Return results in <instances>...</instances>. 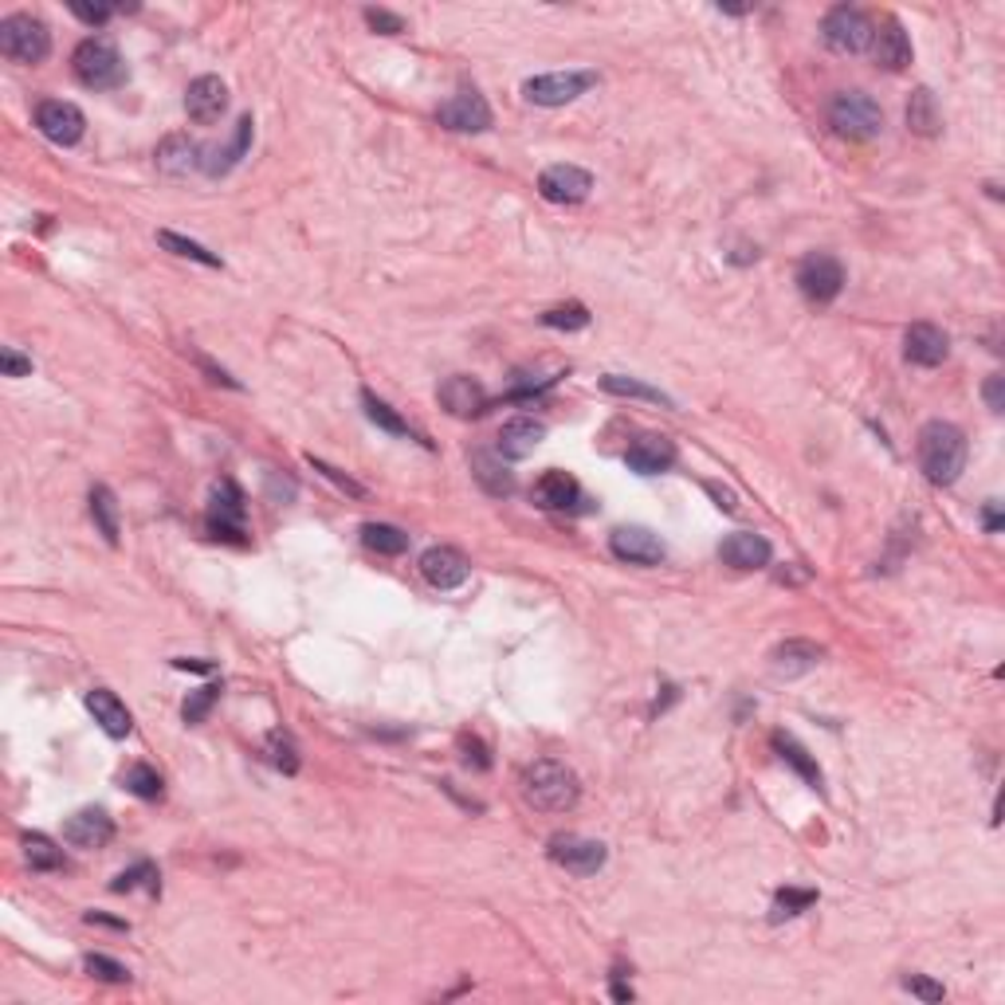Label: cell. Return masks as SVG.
<instances>
[{"label": "cell", "mask_w": 1005, "mask_h": 1005, "mask_svg": "<svg viewBox=\"0 0 1005 1005\" xmlns=\"http://www.w3.org/2000/svg\"><path fill=\"white\" fill-rule=\"evenodd\" d=\"M967 468V433L950 421H927L920 429V471L935 488H950Z\"/></svg>", "instance_id": "obj_1"}, {"label": "cell", "mask_w": 1005, "mask_h": 1005, "mask_svg": "<svg viewBox=\"0 0 1005 1005\" xmlns=\"http://www.w3.org/2000/svg\"><path fill=\"white\" fill-rule=\"evenodd\" d=\"M523 798L543 813H566L582 798V781L566 762L538 758L523 770Z\"/></svg>", "instance_id": "obj_2"}, {"label": "cell", "mask_w": 1005, "mask_h": 1005, "mask_svg": "<svg viewBox=\"0 0 1005 1005\" xmlns=\"http://www.w3.org/2000/svg\"><path fill=\"white\" fill-rule=\"evenodd\" d=\"M829 126L848 141H872L883 130V111L872 94L865 91H841L829 103Z\"/></svg>", "instance_id": "obj_3"}, {"label": "cell", "mask_w": 1005, "mask_h": 1005, "mask_svg": "<svg viewBox=\"0 0 1005 1005\" xmlns=\"http://www.w3.org/2000/svg\"><path fill=\"white\" fill-rule=\"evenodd\" d=\"M71 71L91 91H111V87H118L126 79L123 56H118V47L106 36H87L76 47V56H71Z\"/></svg>", "instance_id": "obj_4"}, {"label": "cell", "mask_w": 1005, "mask_h": 1005, "mask_svg": "<svg viewBox=\"0 0 1005 1005\" xmlns=\"http://www.w3.org/2000/svg\"><path fill=\"white\" fill-rule=\"evenodd\" d=\"M0 52L12 64H44L47 52H52V32H47L44 20L16 12V16L0 20Z\"/></svg>", "instance_id": "obj_5"}, {"label": "cell", "mask_w": 1005, "mask_h": 1005, "mask_svg": "<svg viewBox=\"0 0 1005 1005\" xmlns=\"http://www.w3.org/2000/svg\"><path fill=\"white\" fill-rule=\"evenodd\" d=\"M872 36H876L872 16L853 9V4H836V9H829L825 20H821V39H825L833 52H841V56H860V52H868V47H872Z\"/></svg>", "instance_id": "obj_6"}, {"label": "cell", "mask_w": 1005, "mask_h": 1005, "mask_svg": "<svg viewBox=\"0 0 1005 1005\" xmlns=\"http://www.w3.org/2000/svg\"><path fill=\"white\" fill-rule=\"evenodd\" d=\"M798 287L809 302H833L845 287V263L836 260L833 252H809L806 260L798 263Z\"/></svg>", "instance_id": "obj_7"}, {"label": "cell", "mask_w": 1005, "mask_h": 1005, "mask_svg": "<svg viewBox=\"0 0 1005 1005\" xmlns=\"http://www.w3.org/2000/svg\"><path fill=\"white\" fill-rule=\"evenodd\" d=\"M244 518H248V503L244 491L236 488L232 480H220L213 488V503H208V535L225 538V543L244 546Z\"/></svg>", "instance_id": "obj_8"}, {"label": "cell", "mask_w": 1005, "mask_h": 1005, "mask_svg": "<svg viewBox=\"0 0 1005 1005\" xmlns=\"http://www.w3.org/2000/svg\"><path fill=\"white\" fill-rule=\"evenodd\" d=\"M597 83V76L590 71H550V76H535L523 83V99L535 106H566L573 103L578 94H585Z\"/></svg>", "instance_id": "obj_9"}, {"label": "cell", "mask_w": 1005, "mask_h": 1005, "mask_svg": "<svg viewBox=\"0 0 1005 1005\" xmlns=\"http://www.w3.org/2000/svg\"><path fill=\"white\" fill-rule=\"evenodd\" d=\"M550 860L558 868H566L570 876H597L609 860V848L602 841H590V836L566 833L550 841Z\"/></svg>", "instance_id": "obj_10"}, {"label": "cell", "mask_w": 1005, "mask_h": 1005, "mask_svg": "<svg viewBox=\"0 0 1005 1005\" xmlns=\"http://www.w3.org/2000/svg\"><path fill=\"white\" fill-rule=\"evenodd\" d=\"M36 126H39V134H44L47 141H56V146H76V141L83 138V130H87V118H83V111H79L76 103H64V99H44V103L36 106Z\"/></svg>", "instance_id": "obj_11"}, {"label": "cell", "mask_w": 1005, "mask_h": 1005, "mask_svg": "<svg viewBox=\"0 0 1005 1005\" xmlns=\"http://www.w3.org/2000/svg\"><path fill=\"white\" fill-rule=\"evenodd\" d=\"M538 193H543L550 205H582L585 197L593 193V178L582 170V165H550L543 170L538 178Z\"/></svg>", "instance_id": "obj_12"}, {"label": "cell", "mask_w": 1005, "mask_h": 1005, "mask_svg": "<svg viewBox=\"0 0 1005 1005\" xmlns=\"http://www.w3.org/2000/svg\"><path fill=\"white\" fill-rule=\"evenodd\" d=\"M609 550L620 558V562H632V566H660L667 555L660 535H652L649 526H617L609 535Z\"/></svg>", "instance_id": "obj_13"}, {"label": "cell", "mask_w": 1005, "mask_h": 1005, "mask_svg": "<svg viewBox=\"0 0 1005 1005\" xmlns=\"http://www.w3.org/2000/svg\"><path fill=\"white\" fill-rule=\"evenodd\" d=\"M252 126H255L252 114H244L225 146H205V150H201V173H205V178H225V173H232L236 165L244 161L248 146H252Z\"/></svg>", "instance_id": "obj_14"}, {"label": "cell", "mask_w": 1005, "mask_h": 1005, "mask_svg": "<svg viewBox=\"0 0 1005 1005\" xmlns=\"http://www.w3.org/2000/svg\"><path fill=\"white\" fill-rule=\"evenodd\" d=\"M228 111V87L220 83L217 76H201L189 83L185 91V114L193 118L197 126H213L220 123Z\"/></svg>", "instance_id": "obj_15"}, {"label": "cell", "mask_w": 1005, "mask_h": 1005, "mask_svg": "<svg viewBox=\"0 0 1005 1005\" xmlns=\"http://www.w3.org/2000/svg\"><path fill=\"white\" fill-rule=\"evenodd\" d=\"M441 123L456 134H483L491 126V106L480 91H460L441 106Z\"/></svg>", "instance_id": "obj_16"}, {"label": "cell", "mask_w": 1005, "mask_h": 1005, "mask_svg": "<svg viewBox=\"0 0 1005 1005\" xmlns=\"http://www.w3.org/2000/svg\"><path fill=\"white\" fill-rule=\"evenodd\" d=\"M947 354H950V342L935 322H915V327H907V334H903V357H907L912 366L935 369L947 362Z\"/></svg>", "instance_id": "obj_17"}, {"label": "cell", "mask_w": 1005, "mask_h": 1005, "mask_svg": "<svg viewBox=\"0 0 1005 1005\" xmlns=\"http://www.w3.org/2000/svg\"><path fill=\"white\" fill-rule=\"evenodd\" d=\"M64 841L76 848H103L114 841V821L106 809L91 806V809H79V813H71L64 825Z\"/></svg>", "instance_id": "obj_18"}, {"label": "cell", "mask_w": 1005, "mask_h": 1005, "mask_svg": "<svg viewBox=\"0 0 1005 1005\" xmlns=\"http://www.w3.org/2000/svg\"><path fill=\"white\" fill-rule=\"evenodd\" d=\"M421 573L433 590H460L468 582V558L452 546H433L421 555Z\"/></svg>", "instance_id": "obj_19"}, {"label": "cell", "mask_w": 1005, "mask_h": 1005, "mask_svg": "<svg viewBox=\"0 0 1005 1005\" xmlns=\"http://www.w3.org/2000/svg\"><path fill=\"white\" fill-rule=\"evenodd\" d=\"M719 558H723L731 570H762V566H770L774 546L762 535H754V530H734V535H727L723 546H719Z\"/></svg>", "instance_id": "obj_20"}, {"label": "cell", "mask_w": 1005, "mask_h": 1005, "mask_svg": "<svg viewBox=\"0 0 1005 1005\" xmlns=\"http://www.w3.org/2000/svg\"><path fill=\"white\" fill-rule=\"evenodd\" d=\"M625 460H629V468L640 471V476H660V471H667L676 464V444L667 441V436L644 433L629 444Z\"/></svg>", "instance_id": "obj_21"}, {"label": "cell", "mask_w": 1005, "mask_h": 1005, "mask_svg": "<svg viewBox=\"0 0 1005 1005\" xmlns=\"http://www.w3.org/2000/svg\"><path fill=\"white\" fill-rule=\"evenodd\" d=\"M872 56L883 71H903V67L912 64V39H907V32H903V24L895 16H888L880 28H876Z\"/></svg>", "instance_id": "obj_22"}, {"label": "cell", "mask_w": 1005, "mask_h": 1005, "mask_svg": "<svg viewBox=\"0 0 1005 1005\" xmlns=\"http://www.w3.org/2000/svg\"><path fill=\"white\" fill-rule=\"evenodd\" d=\"M441 404L448 409L452 416H460V421H468V416H480L483 409H488V393H483V386L476 381V377H448L441 386Z\"/></svg>", "instance_id": "obj_23"}, {"label": "cell", "mask_w": 1005, "mask_h": 1005, "mask_svg": "<svg viewBox=\"0 0 1005 1005\" xmlns=\"http://www.w3.org/2000/svg\"><path fill=\"white\" fill-rule=\"evenodd\" d=\"M825 660V649L821 644H813V640H781L778 649L770 652V667L774 676H806V672H813V667Z\"/></svg>", "instance_id": "obj_24"}, {"label": "cell", "mask_w": 1005, "mask_h": 1005, "mask_svg": "<svg viewBox=\"0 0 1005 1005\" xmlns=\"http://www.w3.org/2000/svg\"><path fill=\"white\" fill-rule=\"evenodd\" d=\"M546 436V424L535 421V416H515V421L503 424V433H499V456L503 460H526L530 452L543 444Z\"/></svg>", "instance_id": "obj_25"}, {"label": "cell", "mask_w": 1005, "mask_h": 1005, "mask_svg": "<svg viewBox=\"0 0 1005 1005\" xmlns=\"http://www.w3.org/2000/svg\"><path fill=\"white\" fill-rule=\"evenodd\" d=\"M87 711L94 715V723L103 727L111 739H126V734L134 731V719H130V711H126V704L114 696V692H106V687L87 692Z\"/></svg>", "instance_id": "obj_26"}, {"label": "cell", "mask_w": 1005, "mask_h": 1005, "mask_svg": "<svg viewBox=\"0 0 1005 1005\" xmlns=\"http://www.w3.org/2000/svg\"><path fill=\"white\" fill-rule=\"evenodd\" d=\"M153 161H158V170L165 173V178H189L193 170H201V146H193L185 134H170V138L158 146Z\"/></svg>", "instance_id": "obj_27"}, {"label": "cell", "mask_w": 1005, "mask_h": 1005, "mask_svg": "<svg viewBox=\"0 0 1005 1005\" xmlns=\"http://www.w3.org/2000/svg\"><path fill=\"white\" fill-rule=\"evenodd\" d=\"M578 495H582V488H578V480H573L570 471H546L543 480L535 483V491H530V499H535L543 511H566L578 503Z\"/></svg>", "instance_id": "obj_28"}, {"label": "cell", "mask_w": 1005, "mask_h": 1005, "mask_svg": "<svg viewBox=\"0 0 1005 1005\" xmlns=\"http://www.w3.org/2000/svg\"><path fill=\"white\" fill-rule=\"evenodd\" d=\"M471 476H476V483L495 499L515 491V476L503 468V456H495V452H471Z\"/></svg>", "instance_id": "obj_29"}, {"label": "cell", "mask_w": 1005, "mask_h": 1005, "mask_svg": "<svg viewBox=\"0 0 1005 1005\" xmlns=\"http://www.w3.org/2000/svg\"><path fill=\"white\" fill-rule=\"evenodd\" d=\"M907 130L920 134V138H935V134L943 130L939 103H935V94H930L927 87H920V91L912 94V103H907Z\"/></svg>", "instance_id": "obj_30"}, {"label": "cell", "mask_w": 1005, "mask_h": 1005, "mask_svg": "<svg viewBox=\"0 0 1005 1005\" xmlns=\"http://www.w3.org/2000/svg\"><path fill=\"white\" fill-rule=\"evenodd\" d=\"M770 746H774V751H778V758H781V762H789V766H793V770H798L801 778L809 781V786H813V789H821V766H818V762H813V758H809V751L798 743V739H793V734H786V731H774Z\"/></svg>", "instance_id": "obj_31"}, {"label": "cell", "mask_w": 1005, "mask_h": 1005, "mask_svg": "<svg viewBox=\"0 0 1005 1005\" xmlns=\"http://www.w3.org/2000/svg\"><path fill=\"white\" fill-rule=\"evenodd\" d=\"M91 518L94 526H99V535L106 538L111 546H118V499H114V491L106 488V483H99V488H91Z\"/></svg>", "instance_id": "obj_32"}, {"label": "cell", "mask_w": 1005, "mask_h": 1005, "mask_svg": "<svg viewBox=\"0 0 1005 1005\" xmlns=\"http://www.w3.org/2000/svg\"><path fill=\"white\" fill-rule=\"evenodd\" d=\"M597 386H602L605 393H613V397H637V401H652V404H664V409H676V401H672V397L660 393L656 386H644V381H637V377L605 374Z\"/></svg>", "instance_id": "obj_33"}, {"label": "cell", "mask_w": 1005, "mask_h": 1005, "mask_svg": "<svg viewBox=\"0 0 1005 1005\" xmlns=\"http://www.w3.org/2000/svg\"><path fill=\"white\" fill-rule=\"evenodd\" d=\"M362 543H366L374 555H386V558H397L409 550V535H404L401 526H389V523H366L362 526Z\"/></svg>", "instance_id": "obj_34"}, {"label": "cell", "mask_w": 1005, "mask_h": 1005, "mask_svg": "<svg viewBox=\"0 0 1005 1005\" xmlns=\"http://www.w3.org/2000/svg\"><path fill=\"white\" fill-rule=\"evenodd\" d=\"M24 860H28L36 872H59L64 868V848L44 833H28L24 836Z\"/></svg>", "instance_id": "obj_35"}, {"label": "cell", "mask_w": 1005, "mask_h": 1005, "mask_svg": "<svg viewBox=\"0 0 1005 1005\" xmlns=\"http://www.w3.org/2000/svg\"><path fill=\"white\" fill-rule=\"evenodd\" d=\"M263 751H267V762H272L275 770L283 774H299V746H295L292 731H283V727H275L267 739H263Z\"/></svg>", "instance_id": "obj_36"}, {"label": "cell", "mask_w": 1005, "mask_h": 1005, "mask_svg": "<svg viewBox=\"0 0 1005 1005\" xmlns=\"http://www.w3.org/2000/svg\"><path fill=\"white\" fill-rule=\"evenodd\" d=\"M123 786L130 789L134 798H141V801H158L161 793H165V781H161V774L153 770V766H146V762H134L130 770L123 774Z\"/></svg>", "instance_id": "obj_37"}, {"label": "cell", "mask_w": 1005, "mask_h": 1005, "mask_svg": "<svg viewBox=\"0 0 1005 1005\" xmlns=\"http://www.w3.org/2000/svg\"><path fill=\"white\" fill-rule=\"evenodd\" d=\"M362 404H366V416L377 424V429H386L389 436H409V441H413V429H409V424L397 416V409H389L381 397H374L369 389H362Z\"/></svg>", "instance_id": "obj_38"}, {"label": "cell", "mask_w": 1005, "mask_h": 1005, "mask_svg": "<svg viewBox=\"0 0 1005 1005\" xmlns=\"http://www.w3.org/2000/svg\"><path fill=\"white\" fill-rule=\"evenodd\" d=\"M818 903V892L813 888H781L778 895H774V923L781 920H793V915H801L806 907H813Z\"/></svg>", "instance_id": "obj_39"}, {"label": "cell", "mask_w": 1005, "mask_h": 1005, "mask_svg": "<svg viewBox=\"0 0 1005 1005\" xmlns=\"http://www.w3.org/2000/svg\"><path fill=\"white\" fill-rule=\"evenodd\" d=\"M158 244L170 248L173 255H185V260L205 263V267H220V255H213L208 248H201L197 240H185V236H178V232H158Z\"/></svg>", "instance_id": "obj_40"}, {"label": "cell", "mask_w": 1005, "mask_h": 1005, "mask_svg": "<svg viewBox=\"0 0 1005 1005\" xmlns=\"http://www.w3.org/2000/svg\"><path fill=\"white\" fill-rule=\"evenodd\" d=\"M543 327L550 330H585L590 327V310L582 302H566V307L543 310Z\"/></svg>", "instance_id": "obj_41"}, {"label": "cell", "mask_w": 1005, "mask_h": 1005, "mask_svg": "<svg viewBox=\"0 0 1005 1005\" xmlns=\"http://www.w3.org/2000/svg\"><path fill=\"white\" fill-rule=\"evenodd\" d=\"M134 888H150V892L158 895V868H153L150 860L126 868V872L111 883V892H134Z\"/></svg>", "instance_id": "obj_42"}, {"label": "cell", "mask_w": 1005, "mask_h": 1005, "mask_svg": "<svg viewBox=\"0 0 1005 1005\" xmlns=\"http://www.w3.org/2000/svg\"><path fill=\"white\" fill-rule=\"evenodd\" d=\"M217 699H220V684H205L201 692H193V696L185 699V707H181L185 723H205V715L213 711Z\"/></svg>", "instance_id": "obj_43"}, {"label": "cell", "mask_w": 1005, "mask_h": 1005, "mask_svg": "<svg viewBox=\"0 0 1005 1005\" xmlns=\"http://www.w3.org/2000/svg\"><path fill=\"white\" fill-rule=\"evenodd\" d=\"M83 970L91 978H99V982H130V970H126L123 962L106 959V955H87Z\"/></svg>", "instance_id": "obj_44"}, {"label": "cell", "mask_w": 1005, "mask_h": 1005, "mask_svg": "<svg viewBox=\"0 0 1005 1005\" xmlns=\"http://www.w3.org/2000/svg\"><path fill=\"white\" fill-rule=\"evenodd\" d=\"M71 12H76L83 24H91V28H103L114 12H123V4H87V0H71Z\"/></svg>", "instance_id": "obj_45"}, {"label": "cell", "mask_w": 1005, "mask_h": 1005, "mask_svg": "<svg viewBox=\"0 0 1005 1005\" xmlns=\"http://www.w3.org/2000/svg\"><path fill=\"white\" fill-rule=\"evenodd\" d=\"M900 982H903V990L915 994L920 1002H943V994H947V990H943L939 982H930L927 974H903Z\"/></svg>", "instance_id": "obj_46"}, {"label": "cell", "mask_w": 1005, "mask_h": 1005, "mask_svg": "<svg viewBox=\"0 0 1005 1005\" xmlns=\"http://www.w3.org/2000/svg\"><path fill=\"white\" fill-rule=\"evenodd\" d=\"M366 16V24L374 32H381V36H401L404 32V20L397 16V12H386V9H366L362 12Z\"/></svg>", "instance_id": "obj_47"}, {"label": "cell", "mask_w": 1005, "mask_h": 1005, "mask_svg": "<svg viewBox=\"0 0 1005 1005\" xmlns=\"http://www.w3.org/2000/svg\"><path fill=\"white\" fill-rule=\"evenodd\" d=\"M307 460H310V468H315V471H322V476H327L330 483H339L342 491H350V495H357V499L366 495V488H362V483H354V480H350V476H342L339 468H330V464L315 460V456H307Z\"/></svg>", "instance_id": "obj_48"}, {"label": "cell", "mask_w": 1005, "mask_h": 1005, "mask_svg": "<svg viewBox=\"0 0 1005 1005\" xmlns=\"http://www.w3.org/2000/svg\"><path fill=\"white\" fill-rule=\"evenodd\" d=\"M0 366H4V377H28L32 374V357L16 354L12 346L0 350Z\"/></svg>", "instance_id": "obj_49"}, {"label": "cell", "mask_w": 1005, "mask_h": 1005, "mask_svg": "<svg viewBox=\"0 0 1005 1005\" xmlns=\"http://www.w3.org/2000/svg\"><path fill=\"white\" fill-rule=\"evenodd\" d=\"M982 397H986V409H990V413H1002V409H1005V377H1002V374L990 377L986 389H982Z\"/></svg>", "instance_id": "obj_50"}, {"label": "cell", "mask_w": 1005, "mask_h": 1005, "mask_svg": "<svg viewBox=\"0 0 1005 1005\" xmlns=\"http://www.w3.org/2000/svg\"><path fill=\"white\" fill-rule=\"evenodd\" d=\"M704 488H707V495H711L715 503L727 511V515H734V511H739V499H734L731 488H719V483H704Z\"/></svg>", "instance_id": "obj_51"}, {"label": "cell", "mask_w": 1005, "mask_h": 1005, "mask_svg": "<svg viewBox=\"0 0 1005 1005\" xmlns=\"http://www.w3.org/2000/svg\"><path fill=\"white\" fill-rule=\"evenodd\" d=\"M464 751H468V754H464V762H468V766H476V770H488V766H491L488 754H483V746H480V739H464Z\"/></svg>", "instance_id": "obj_52"}, {"label": "cell", "mask_w": 1005, "mask_h": 1005, "mask_svg": "<svg viewBox=\"0 0 1005 1005\" xmlns=\"http://www.w3.org/2000/svg\"><path fill=\"white\" fill-rule=\"evenodd\" d=\"M982 526H986L990 535H997V530H1002V503H997V499H990L986 511H982Z\"/></svg>", "instance_id": "obj_53"}, {"label": "cell", "mask_w": 1005, "mask_h": 1005, "mask_svg": "<svg viewBox=\"0 0 1005 1005\" xmlns=\"http://www.w3.org/2000/svg\"><path fill=\"white\" fill-rule=\"evenodd\" d=\"M178 667H193V672H213V664H197V660H178Z\"/></svg>", "instance_id": "obj_54"}, {"label": "cell", "mask_w": 1005, "mask_h": 1005, "mask_svg": "<svg viewBox=\"0 0 1005 1005\" xmlns=\"http://www.w3.org/2000/svg\"><path fill=\"white\" fill-rule=\"evenodd\" d=\"M613 997H617V1002H632V990L617 982V986H613Z\"/></svg>", "instance_id": "obj_55"}]
</instances>
